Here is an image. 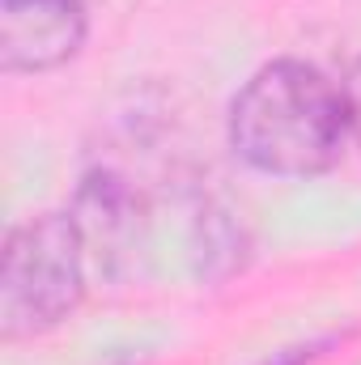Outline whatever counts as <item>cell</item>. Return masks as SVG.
<instances>
[{"label": "cell", "mask_w": 361, "mask_h": 365, "mask_svg": "<svg viewBox=\"0 0 361 365\" xmlns=\"http://www.w3.org/2000/svg\"><path fill=\"white\" fill-rule=\"evenodd\" d=\"M230 149L260 175L315 179L327 175L353 136L349 98L306 60L264 64L230 102Z\"/></svg>", "instance_id": "6da1fadb"}, {"label": "cell", "mask_w": 361, "mask_h": 365, "mask_svg": "<svg viewBox=\"0 0 361 365\" xmlns=\"http://www.w3.org/2000/svg\"><path fill=\"white\" fill-rule=\"evenodd\" d=\"M86 234L73 212H43L9 230L0 255V340L64 323L86 297Z\"/></svg>", "instance_id": "7a4b0ae2"}, {"label": "cell", "mask_w": 361, "mask_h": 365, "mask_svg": "<svg viewBox=\"0 0 361 365\" xmlns=\"http://www.w3.org/2000/svg\"><path fill=\"white\" fill-rule=\"evenodd\" d=\"M86 0H0L4 73H51L86 47Z\"/></svg>", "instance_id": "3957f363"}, {"label": "cell", "mask_w": 361, "mask_h": 365, "mask_svg": "<svg viewBox=\"0 0 361 365\" xmlns=\"http://www.w3.org/2000/svg\"><path fill=\"white\" fill-rule=\"evenodd\" d=\"M132 212H136V204H132L128 187L115 179V175H90L86 187H81V200H77V212L73 217H77L86 242L98 238L102 247H115L119 234L132 230Z\"/></svg>", "instance_id": "277c9868"}, {"label": "cell", "mask_w": 361, "mask_h": 365, "mask_svg": "<svg viewBox=\"0 0 361 365\" xmlns=\"http://www.w3.org/2000/svg\"><path fill=\"white\" fill-rule=\"evenodd\" d=\"M336 344H345V336H323V340H310V344L280 349V353H272L264 365H310V361H319L327 349H336Z\"/></svg>", "instance_id": "5b68a950"}, {"label": "cell", "mask_w": 361, "mask_h": 365, "mask_svg": "<svg viewBox=\"0 0 361 365\" xmlns=\"http://www.w3.org/2000/svg\"><path fill=\"white\" fill-rule=\"evenodd\" d=\"M345 98H349V119H353V140L361 145V60L353 64L349 81H345Z\"/></svg>", "instance_id": "8992f818"}]
</instances>
